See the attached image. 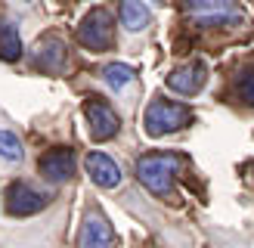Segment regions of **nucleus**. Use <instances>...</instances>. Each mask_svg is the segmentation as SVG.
I'll return each mask as SVG.
<instances>
[{
  "label": "nucleus",
  "instance_id": "nucleus-8",
  "mask_svg": "<svg viewBox=\"0 0 254 248\" xmlns=\"http://www.w3.org/2000/svg\"><path fill=\"white\" fill-rule=\"evenodd\" d=\"M205 81H208V65L201 59H189L168 74V87L174 93H183V96H195L205 87Z\"/></svg>",
  "mask_w": 254,
  "mask_h": 248
},
{
  "label": "nucleus",
  "instance_id": "nucleus-10",
  "mask_svg": "<svg viewBox=\"0 0 254 248\" xmlns=\"http://www.w3.org/2000/svg\"><path fill=\"white\" fill-rule=\"evenodd\" d=\"M65 59H68V50H65V44H62L59 37H47V41H41L37 50L31 53L34 68H41L47 74H59L65 68Z\"/></svg>",
  "mask_w": 254,
  "mask_h": 248
},
{
  "label": "nucleus",
  "instance_id": "nucleus-11",
  "mask_svg": "<svg viewBox=\"0 0 254 248\" xmlns=\"http://www.w3.org/2000/svg\"><path fill=\"white\" fill-rule=\"evenodd\" d=\"M84 168H87V174H90V180L96 186H103V189H115V186L121 183V171L106 152H90L84 158Z\"/></svg>",
  "mask_w": 254,
  "mask_h": 248
},
{
  "label": "nucleus",
  "instance_id": "nucleus-7",
  "mask_svg": "<svg viewBox=\"0 0 254 248\" xmlns=\"http://www.w3.org/2000/svg\"><path fill=\"white\" fill-rule=\"evenodd\" d=\"M50 198L44 192H37L31 183H12L9 189H6V211L12 217H31L37 214V211H44L47 208Z\"/></svg>",
  "mask_w": 254,
  "mask_h": 248
},
{
  "label": "nucleus",
  "instance_id": "nucleus-13",
  "mask_svg": "<svg viewBox=\"0 0 254 248\" xmlns=\"http://www.w3.org/2000/svg\"><path fill=\"white\" fill-rule=\"evenodd\" d=\"M22 56V34L12 22H0V59L16 62Z\"/></svg>",
  "mask_w": 254,
  "mask_h": 248
},
{
  "label": "nucleus",
  "instance_id": "nucleus-2",
  "mask_svg": "<svg viewBox=\"0 0 254 248\" xmlns=\"http://www.w3.org/2000/svg\"><path fill=\"white\" fill-rule=\"evenodd\" d=\"M192 121V109L177 103V99H152L146 106V115H143V130L149 136H164L171 130H180Z\"/></svg>",
  "mask_w": 254,
  "mask_h": 248
},
{
  "label": "nucleus",
  "instance_id": "nucleus-16",
  "mask_svg": "<svg viewBox=\"0 0 254 248\" xmlns=\"http://www.w3.org/2000/svg\"><path fill=\"white\" fill-rule=\"evenodd\" d=\"M22 140L12 130H3L0 127V158H6V161H19L22 158Z\"/></svg>",
  "mask_w": 254,
  "mask_h": 248
},
{
  "label": "nucleus",
  "instance_id": "nucleus-14",
  "mask_svg": "<svg viewBox=\"0 0 254 248\" xmlns=\"http://www.w3.org/2000/svg\"><path fill=\"white\" fill-rule=\"evenodd\" d=\"M133 78H136L133 68H130V65H124V62H112V65H106V68H103V81H106L115 93H121L124 87H130V84H133Z\"/></svg>",
  "mask_w": 254,
  "mask_h": 248
},
{
  "label": "nucleus",
  "instance_id": "nucleus-12",
  "mask_svg": "<svg viewBox=\"0 0 254 248\" xmlns=\"http://www.w3.org/2000/svg\"><path fill=\"white\" fill-rule=\"evenodd\" d=\"M149 22L152 12L146 9V3H139V0H124L121 3V25L127 31H143Z\"/></svg>",
  "mask_w": 254,
  "mask_h": 248
},
{
  "label": "nucleus",
  "instance_id": "nucleus-6",
  "mask_svg": "<svg viewBox=\"0 0 254 248\" xmlns=\"http://www.w3.org/2000/svg\"><path fill=\"white\" fill-rule=\"evenodd\" d=\"M84 115H87V124H90V136L96 143H106L121 130V118L115 115V109L99 96H90L84 103Z\"/></svg>",
  "mask_w": 254,
  "mask_h": 248
},
{
  "label": "nucleus",
  "instance_id": "nucleus-1",
  "mask_svg": "<svg viewBox=\"0 0 254 248\" xmlns=\"http://www.w3.org/2000/svg\"><path fill=\"white\" fill-rule=\"evenodd\" d=\"M183 168V155L177 152H149L136 161V180L155 198H174L177 195V177Z\"/></svg>",
  "mask_w": 254,
  "mask_h": 248
},
{
  "label": "nucleus",
  "instance_id": "nucleus-5",
  "mask_svg": "<svg viewBox=\"0 0 254 248\" xmlns=\"http://www.w3.org/2000/svg\"><path fill=\"white\" fill-rule=\"evenodd\" d=\"M74 248H118L115 227H112V220L99 208H90L84 214V223L78 230V242H74Z\"/></svg>",
  "mask_w": 254,
  "mask_h": 248
},
{
  "label": "nucleus",
  "instance_id": "nucleus-9",
  "mask_svg": "<svg viewBox=\"0 0 254 248\" xmlns=\"http://www.w3.org/2000/svg\"><path fill=\"white\" fill-rule=\"evenodd\" d=\"M71 174H74V152L71 149L59 146V149H50V152L41 155V177L47 183L59 186V183H65Z\"/></svg>",
  "mask_w": 254,
  "mask_h": 248
},
{
  "label": "nucleus",
  "instance_id": "nucleus-15",
  "mask_svg": "<svg viewBox=\"0 0 254 248\" xmlns=\"http://www.w3.org/2000/svg\"><path fill=\"white\" fill-rule=\"evenodd\" d=\"M233 93L242 99L245 106H254V65H245L233 81Z\"/></svg>",
  "mask_w": 254,
  "mask_h": 248
},
{
  "label": "nucleus",
  "instance_id": "nucleus-17",
  "mask_svg": "<svg viewBox=\"0 0 254 248\" xmlns=\"http://www.w3.org/2000/svg\"><path fill=\"white\" fill-rule=\"evenodd\" d=\"M155 3H164V0H155Z\"/></svg>",
  "mask_w": 254,
  "mask_h": 248
},
{
  "label": "nucleus",
  "instance_id": "nucleus-3",
  "mask_svg": "<svg viewBox=\"0 0 254 248\" xmlns=\"http://www.w3.org/2000/svg\"><path fill=\"white\" fill-rule=\"evenodd\" d=\"M186 19L198 28H220V25L242 22L239 0H186Z\"/></svg>",
  "mask_w": 254,
  "mask_h": 248
},
{
  "label": "nucleus",
  "instance_id": "nucleus-4",
  "mask_svg": "<svg viewBox=\"0 0 254 248\" xmlns=\"http://www.w3.org/2000/svg\"><path fill=\"white\" fill-rule=\"evenodd\" d=\"M78 44L90 53H106L115 47V16L109 9H90L84 16V22L78 25Z\"/></svg>",
  "mask_w": 254,
  "mask_h": 248
}]
</instances>
